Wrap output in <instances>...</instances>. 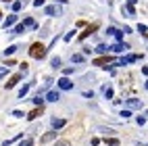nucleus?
<instances>
[{
	"label": "nucleus",
	"mask_w": 148,
	"mask_h": 146,
	"mask_svg": "<svg viewBox=\"0 0 148 146\" xmlns=\"http://www.w3.org/2000/svg\"><path fill=\"white\" fill-rule=\"evenodd\" d=\"M21 146H32V140H25V142H21Z\"/></svg>",
	"instance_id": "23"
},
{
	"label": "nucleus",
	"mask_w": 148,
	"mask_h": 146,
	"mask_svg": "<svg viewBox=\"0 0 148 146\" xmlns=\"http://www.w3.org/2000/svg\"><path fill=\"white\" fill-rule=\"evenodd\" d=\"M61 125H65V121H63V119H58V121L54 119V127H61Z\"/></svg>",
	"instance_id": "18"
},
{
	"label": "nucleus",
	"mask_w": 148,
	"mask_h": 146,
	"mask_svg": "<svg viewBox=\"0 0 148 146\" xmlns=\"http://www.w3.org/2000/svg\"><path fill=\"white\" fill-rule=\"evenodd\" d=\"M108 63H113V56H102V58H96L94 61L96 67H102V65H108Z\"/></svg>",
	"instance_id": "4"
},
{
	"label": "nucleus",
	"mask_w": 148,
	"mask_h": 146,
	"mask_svg": "<svg viewBox=\"0 0 148 146\" xmlns=\"http://www.w3.org/2000/svg\"><path fill=\"white\" fill-rule=\"evenodd\" d=\"M2 75H6V67H2V69H0V77Z\"/></svg>",
	"instance_id": "24"
},
{
	"label": "nucleus",
	"mask_w": 148,
	"mask_h": 146,
	"mask_svg": "<svg viewBox=\"0 0 148 146\" xmlns=\"http://www.w3.org/2000/svg\"><path fill=\"white\" fill-rule=\"evenodd\" d=\"M96 50H98V52H106V46H104V44H100V46L96 48Z\"/></svg>",
	"instance_id": "20"
},
{
	"label": "nucleus",
	"mask_w": 148,
	"mask_h": 146,
	"mask_svg": "<svg viewBox=\"0 0 148 146\" xmlns=\"http://www.w3.org/2000/svg\"><path fill=\"white\" fill-rule=\"evenodd\" d=\"M0 19H2V13H0Z\"/></svg>",
	"instance_id": "25"
},
{
	"label": "nucleus",
	"mask_w": 148,
	"mask_h": 146,
	"mask_svg": "<svg viewBox=\"0 0 148 146\" xmlns=\"http://www.w3.org/2000/svg\"><path fill=\"white\" fill-rule=\"evenodd\" d=\"M27 90H29V86H23V88H21V92H19V96L23 98V94H27Z\"/></svg>",
	"instance_id": "16"
},
{
	"label": "nucleus",
	"mask_w": 148,
	"mask_h": 146,
	"mask_svg": "<svg viewBox=\"0 0 148 146\" xmlns=\"http://www.w3.org/2000/svg\"><path fill=\"white\" fill-rule=\"evenodd\" d=\"M73 84L67 80V77H61V80H58V88H61V90H69V88H71Z\"/></svg>",
	"instance_id": "5"
},
{
	"label": "nucleus",
	"mask_w": 148,
	"mask_h": 146,
	"mask_svg": "<svg viewBox=\"0 0 148 146\" xmlns=\"http://www.w3.org/2000/svg\"><path fill=\"white\" fill-rule=\"evenodd\" d=\"M46 13H48V15H54V13H56V8H54V6H48V8H46Z\"/></svg>",
	"instance_id": "17"
},
{
	"label": "nucleus",
	"mask_w": 148,
	"mask_h": 146,
	"mask_svg": "<svg viewBox=\"0 0 148 146\" xmlns=\"http://www.w3.org/2000/svg\"><path fill=\"white\" fill-rule=\"evenodd\" d=\"M44 4V0H34V6H42Z\"/></svg>",
	"instance_id": "21"
},
{
	"label": "nucleus",
	"mask_w": 148,
	"mask_h": 146,
	"mask_svg": "<svg viewBox=\"0 0 148 146\" xmlns=\"http://www.w3.org/2000/svg\"><path fill=\"white\" fill-rule=\"evenodd\" d=\"M73 61H75V63H79V61H84V56H82V54H75V56H73Z\"/></svg>",
	"instance_id": "19"
},
{
	"label": "nucleus",
	"mask_w": 148,
	"mask_h": 146,
	"mask_svg": "<svg viewBox=\"0 0 148 146\" xmlns=\"http://www.w3.org/2000/svg\"><path fill=\"white\" fill-rule=\"evenodd\" d=\"M19 80H21V73H15V75L11 77V80L6 82V90H11V88H15V86L19 84Z\"/></svg>",
	"instance_id": "3"
},
{
	"label": "nucleus",
	"mask_w": 148,
	"mask_h": 146,
	"mask_svg": "<svg viewBox=\"0 0 148 146\" xmlns=\"http://www.w3.org/2000/svg\"><path fill=\"white\" fill-rule=\"evenodd\" d=\"M52 67H54V69H56V67H61V58H58V56L52 58Z\"/></svg>",
	"instance_id": "14"
},
{
	"label": "nucleus",
	"mask_w": 148,
	"mask_h": 146,
	"mask_svg": "<svg viewBox=\"0 0 148 146\" xmlns=\"http://www.w3.org/2000/svg\"><path fill=\"white\" fill-rule=\"evenodd\" d=\"M48 100H58V92H48Z\"/></svg>",
	"instance_id": "12"
},
{
	"label": "nucleus",
	"mask_w": 148,
	"mask_h": 146,
	"mask_svg": "<svg viewBox=\"0 0 148 146\" xmlns=\"http://www.w3.org/2000/svg\"><path fill=\"white\" fill-rule=\"evenodd\" d=\"M23 32H25V25H17V27H15V32H13L11 36H17V34H23Z\"/></svg>",
	"instance_id": "9"
},
{
	"label": "nucleus",
	"mask_w": 148,
	"mask_h": 146,
	"mask_svg": "<svg viewBox=\"0 0 148 146\" xmlns=\"http://www.w3.org/2000/svg\"><path fill=\"white\" fill-rule=\"evenodd\" d=\"M106 50H113V52H121V50H127V44H115L113 48H106Z\"/></svg>",
	"instance_id": "7"
},
{
	"label": "nucleus",
	"mask_w": 148,
	"mask_h": 146,
	"mask_svg": "<svg viewBox=\"0 0 148 146\" xmlns=\"http://www.w3.org/2000/svg\"><path fill=\"white\" fill-rule=\"evenodd\" d=\"M29 56H34V58H44L46 56V46L42 42H36L29 46Z\"/></svg>",
	"instance_id": "1"
},
{
	"label": "nucleus",
	"mask_w": 148,
	"mask_h": 146,
	"mask_svg": "<svg viewBox=\"0 0 148 146\" xmlns=\"http://www.w3.org/2000/svg\"><path fill=\"white\" fill-rule=\"evenodd\" d=\"M15 52H17V46H8L4 50V54H15Z\"/></svg>",
	"instance_id": "11"
},
{
	"label": "nucleus",
	"mask_w": 148,
	"mask_h": 146,
	"mask_svg": "<svg viewBox=\"0 0 148 146\" xmlns=\"http://www.w3.org/2000/svg\"><path fill=\"white\" fill-rule=\"evenodd\" d=\"M40 115H42V106H40V109H34L32 113L27 115V119H29V121H34V119H38V117H40Z\"/></svg>",
	"instance_id": "6"
},
{
	"label": "nucleus",
	"mask_w": 148,
	"mask_h": 146,
	"mask_svg": "<svg viewBox=\"0 0 148 146\" xmlns=\"http://www.w3.org/2000/svg\"><path fill=\"white\" fill-rule=\"evenodd\" d=\"M54 136H56L54 132H50V134H46V136H44V138H42V142H48V140H52V138H54Z\"/></svg>",
	"instance_id": "13"
},
{
	"label": "nucleus",
	"mask_w": 148,
	"mask_h": 146,
	"mask_svg": "<svg viewBox=\"0 0 148 146\" xmlns=\"http://www.w3.org/2000/svg\"><path fill=\"white\" fill-rule=\"evenodd\" d=\"M56 146H71V144H69V142H67V140H63V142H58V144H56Z\"/></svg>",
	"instance_id": "22"
},
{
	"label": "nucleus",
	"mask_w": 148,
	"mask_h": 146,
	"mask_svg": "<svg viewBox=\"0 0 148 146\" xmlns=\"http://www.w3.org/2000/svg\"><path fill=\"white\" fill-rule=\"evenodd\" d=\"M4 2H8V0H4Z\"/></svg>",
	"instance_id": "27"
},
{
	"label": "nucleus",
	"mask_w": 148,
	"mask_h": 146,
	"mask_svg": "<svg viewBox=\"0 0 148 146\" xmlns=\"http://www.w3.org/2000/svg\"><path fill=\"white\" fill-rule=\"evenodd\" d=\"M13 23H17V15H8L6 21H4V27H11Z\"/></svg>",
	"instance_id": "8"
},
{
	"label": "nucleus",
	"mask_w": 148,
	"mask_h": 146,
	"mask_svg": "<svg viewBox=\"0 0 148 146\" xmlns=\"http://www.w3.org/2000/svg\"><path fill=\"white\" fill-rule=\"evenodd\" d=\"M146 88H148V82H146Z\"/></svg>",
	"instance_id": "26"
},
{
	"label": "nucleus",
	"mask_w": 148,
	"mask_h": 146,
	"mask_svg": "<svg viewBox=\"0 0 148 146\" xmlns=\"http://www.w3.org/2000/svg\"><path fill=\"white\" fill-rule=\"evenodd\" d=\"M21 6H23L21 2H13V11H15V13H17V11H21Z\"/></svg>",
	"instance_id": "15"
},
{
	"label": "nucleus",
	"mask_w": 148,
	"mask_h": 146,
	"mask_svg": "<svg viewBox=\"0 0 148 146\" xmlns=\"http://www.w3.org/2000/svg\"><path fill=\"white\" fill-rule=\"evenodd\" d=\"M108 146H117V144H119V140H117V138H108V140H104Z\"/></svg>",
	"instance_id": "10"
},
{
	"label": "nucleus",
	"mask_w": 148,
	"mask_h": 146,
	"mask_svg": "<svg viewBox=\"0 0 148 146\" xmlns=\"http://www.w3.org/2000/svg\"><path fill=\"white\" fill-rule=\"evenodd\" d=\"M96 29H98V23L88 25V27H86V32H84V34H79V40H86V38H88V36H92V34L96 32Z\"/></svg>",
	"instance_id": "2"
}]
</instances>
